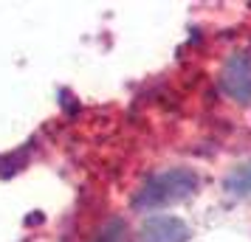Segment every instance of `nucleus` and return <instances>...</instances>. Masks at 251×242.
Listing matches in <instances>:
<instances>
[{"mask_svg": "<svg viewBox=\"0 0 251 242\" xmlns=\"http://www.w3.org/2000/svg\"><path fill=\"white\" fill-rule=\"evenodd\" d=\"M198 192V175L186 166H175L167 172H158L147 177L144 186L136 192L133 197V208L138 211H155V208L172 206V203H181Z\"/></svg>", "mask_w": 251, "mask_h": 242, "instance_id": "obj_1", "label": "nucleus"}, {"mask_svg": "<svg viewBox=\"0 0 251 242\" xmlns=\"http://www.w3.org/2000/svg\"><path fill=\"white\" fill-rule=\"evenodd\" d=\"M220 90L226 99H231L240 107L251 104V54L249 51H234L220 68Z\"/></svg>", "mask_w": 251, "mask_h": 242, "instance_id": "obj_2", "label": "nucleus"}, {"mask_svg": "<svg viewBox=\"0 0 251 242\" xmlns=\"http://www.w3.org/2000/svg\"><path fill=\"white\" fill-rule=\"evenodd\" d=\"M189 240V225L170 214H152L144 220L138 228L136 242H186Z\"/></svg>", "mask_w": 251, "mask_h": 242, "instance_id": "obj_3", "label": "nucleus"}, {"mask_svg": "<svg viewBox=\"0 0 251 242\" xmlns=\"http://www.w3.org/2000/svg\"><path fill=\"white\" fill-rule=\"evenodd\" d=\"M223 186H226L228 195H234V197H251V161L237 166V169L223 180Z\"/></svg>", "mask_w": 251, "mask_h": 242, "instance_id": "obj_4", "label": "nucleus"}, {"mask_svg": "<svg viewBox=\"0 0 251 242\" xmlns=\"http://www.w3.org/2000/svg\"><path fill=\"white\" fill-rule=\"evenodd\" d=\"M93 242H125V222L122 220H110Z\"/></svg>", "mask_w": 251, "mask_h": 242, "instance_id": "obj_5", "label": "nucleus"}]
</instances>
